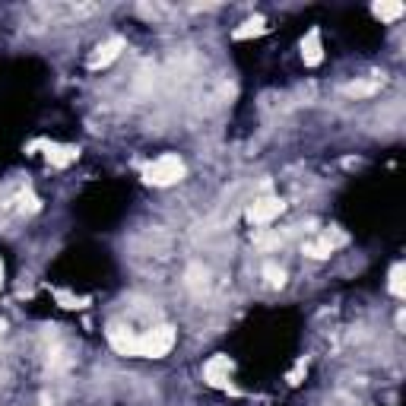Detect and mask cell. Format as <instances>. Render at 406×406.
I'll use <instances>...</instances> for the list:
<instances>
[{"instance_id": "3957f363", "label": "cell", "mask_w": 406, "mask_h": 406, "mask_svg": "<svg viewBox=\"0 0 406 406\" xmlns=\"http://www.w3.org/2000/svg\"><path fill=\"white\" fill-rule=\"evenodd\" d=\"M280 213H282V200L280 197H263V200H254L251 203V209H248V219H251L254 226H267V222H273Z\"/></svg>"}, {"instance_id": "ba28073f", "label": "cell", "mask_w": 406, "mask_h": 406, "mask_svg": "<svg viewBox=\"0 0 406 406\" xmlns=\"http://www.w3.org/2000/svg\"><path fill=\"white\" fill-rule=\"evenodd\" d=\"M378 89H381V83H378V79H356V83H346V86H343V92H346L349 99L375 96Z\"/></svg>"}, {"instance_id": "5bb4252c", "label": "cell", "mask_w": 406, "mask_h": 406, "mask_svg": "<svg viewBox=\"0 0 406 406\" xmlns=\"http://www.w3.org/2000/svg\"><path fill=\"white\" fill-rule=\"evenodd\" d=\"M0 286H4V260H0Z\"/></svg>"}, {"instance_id": "52a82bcc", "label": "cell", "mask_w": 406, "mask_h": 406, "mask_svg": "<svg viewBox=\"0 0 406 406\" xmlns=\"http://www.w3.org/2000/svg\"><path fill=\"white\" fill-rule=\"evenodd\" d=\"M302 57H304V64H308V67H317V64H321L324 51H321V35H317V29H311L308 35H304V42H302Z\"/></svg>"}, {"instance_id": "4fadbf2b", "label": "cell", "mask_w": 406, "mask_h": 406, "mask_svg": "<svg viewBox=\"0 0 406 406\" xmlns=\"http://www.w3.org/2000/svg\"><path fill=\"white\" fill-rule=\"evenodd\" d=\"M390 292L403 295V263H397V267L390 270Z\"/></svg>"}, {"instance_id": "8fae6325", "label": "cell", "mask_w": 406, "mask_h": 406, "mask_svg": "<svg viewBox=\"0 0 406 406\" xmlns=\"http://www.w3.org/2000/svg\"><path fill=\"white\" fill-rule=\"evenodd\" d=\"M263 32H267V19L254 16V19H248L241 29H235V38H251V35H263Z\"/></svg>"}, {"instance_id": "6da1fadb", "label": "cell", "mask_w": 406, "mask_h": 406, "mask_svg": "<svg viewBox=\"0 0 406 406\" xmlns=\"http://www.w3.org/2000/svg\"><path fill=\"white\" fill-rule=\"evenodd\" d=\"M175 346V327L168 324H159L153 330H143V334H133L131 353L127 356H143V358H162L168 356Z\"/></svg>"}, {"instance_id": "7a4b0ae2", "label": "cell", "mask_w": 406, "mask_h": 406, "mask_svg": "<svg viewBox=\"0 0 406 406\" xmlns=\"http://www.w3.org/2000/svg\"><path fill=\"white\" fill-rule=\"evenodd\" d=\"M143 178H146V185H153V187L178 185V181L185 178V162H181L178 155H159V159L143 168Z\"/></svg>"}, {"instance_id": "7c38bea8", "label": "cell", "mask_w": 406, "mask_h": 406, "mask_svg": "<svg viewBox=\"0 0 406 406\" xmlns=\"http://www.w3.org/2000/svg\"><path fill=\"white\" fill-rule=\"evenodd\" d=\"M263 276H267L270 286H282V282H286V273H282L276 263H267V267H263Z\"/></svg>"}, {"instance_id": "9a60e30c", "label": "cell", "mask_w": 406, "mask_h": 406, "mask_svg": "<svg viewBox=\"0 0 406 406\" xmlns=\"http://www.w3.org/2000/svg\"><path fill=\"white\" fill-rule=\"evenodd\" d=\"M0 336H4V321H0Z\"/></svg>"}, {"instance_id": "9c48e42d", "label": "cell", "mask_w": 406, "mask_h": 406, "mask_svg": "<svg viewBox=\"0 0 406 406\" xmlns=\"http://www.w3.org/2000/svg\"><path fill=\"white\" fill-rule=\"evenodd\" d=\"M403 10H406V6H403V4H397V0H381V4L371 6V13H375L378 19H384V23H388V19L403 16Z\"/></svg>"}, {"instance_id": "30bf717a", "label": "cell", "mask_w": 406, "mask_h": 406, "mask_svg": "<svg viewBox=\"0 0 406 406\" xmlns=\"http://www.w3.org/2000/svg\"><path fill=\"white\" fill-rule=\"evenodd\" d=\"M77 159V150L73 146H48V162L51 165H57V168H64V165H70V162Z\"/></svg>"}, {"instance_id": "8992f818", "label": "cell", "mask_w": 406, "mask_h": 406, "mask_svg": "<svg viewBox=\"0 0 406 406\" xmlns=\"http://www.w3.org/2000/svg\"><path fill=\"white\" fill-rule=\"evenodd\" d=\"M340 241H343V238H330V235H321V238H314V241H304V254L314 257V260H324V257L334 254V248L340 245Z\"/></svg>"}, {"instance_id": "277c9868", "label": "cell", "mask_w": 406, "mask_h": 406, "mask_svg": "<svg viewBox=\"0 0 406 406\" xmlns=\"http://www.w3.org/2000/svg\"><path fill=\"white\" fill-rule=\"evenodd\" d=\"M229 375H232V358L229 356H213L207 362V368H203V378H207V384H213V388H226Z\"/></svg>"}, {"instance_id": "5b68a950", "label": "cell", "mask_w": 406, "mask_h": 406, "mask_svg": "<svg viewBox=\"0 0 406 406\" xmlns=\"http://www.w3.org/2000/svg\"><path fill=\"white\" fill-rule=\"evenodd\" d=\"M121 51H124V38H118V35L108 38V42H105V45H99L96 54L89 57V67H92V70H99V67H108L114 57H118Z\"/></svg>"}]
</instances>
